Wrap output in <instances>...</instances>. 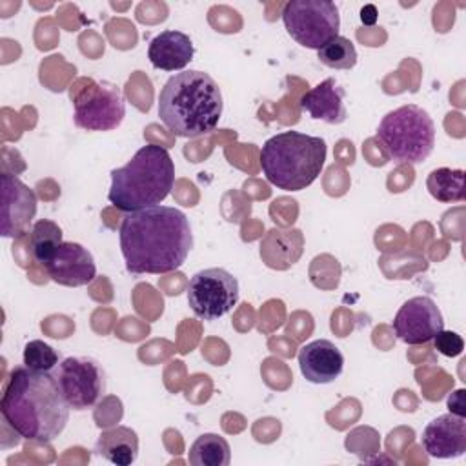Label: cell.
I'll return each mask as SVG.
<instances>
[{"instance_id": "6da1fadb", "label": "cell", "mask_w": 466, "mask_h": 466, "mask_svg": "<svg viewBox=\"0 0 466 466\" xmlns=\"http://www.w3.org/2000/svg\"><path fill=\"white\" fill-rule=\"evenodd\" d=\"M118 237L126 269L133 275L175 271L193 248L186 213L169 206L129 211L122 218Z\"/></svg>"}, {"instance_id": "7a4b0ae2", "label": "cell", "mask_w": 466, "mask_h": 466, "mask_svg": "<svg viewBox=\"0 0 466 466\" xmlns=\"http://www.w3.org/2000/svg\"><path fill=\"white\" fill-rule=\"evenodd\" d=\"M66 402L55 373L35 371L27 366L15 368L5 382L0 411L15 433L27 441L51 442L69 419Z\"/></svg>"}, {"instance_id": "3957f363", "label": "cell", "mask_w": 466, "mask_h": 466, "mask_svg": "<svg viewBox=\"0 0 466 466\" xmlns=\"http://www.w3.org/2000/svg\"><path fill=\"white\" fill-rule=\"evenodd\" d=\"M224 102L218 84L204 71H180L167 78L158 95V116L177 137L195 138L213 131Z\"/></svg>"}, {"instance_id": "277c9868", "label": "cell", "mask_w": 466, "mask_h": 466, "mask_svg": "<svg viewBox=\"0 0 466 466\" xmlns=\"http://www.w3.org/2000/svg\"><path fill=\"white\" fill-rule=\"evenodd\" d=\"M175 182V164L166 147L142 146L131 160L111 171L109 202L120 211H138L160 206Z\"/></svg>"}, {"instance_id": "5b68a950", "label": "cell", "mask_w": 466, "mask_h": 466, "mask_svg": "<svg viewBox=\"0 0 466 466\" xmlns=\"http://www.w3.org/2000/svg\"><path fill=\"white\" fill-rule=\"evenodd\" d=\"M326 142L300 131H282L268 138L260 149V167L266 180L284 191L311 186L326 162Z\"/></svg>"}, {"instance_id": "8992f818", "label": "cell", "mask_w": 466, "mask_h": 466, "mask_svg": "<svg viewBox=\"0 0 466 466\" xmlns=\"http://www.w3.org/2000/svg\"><path fill=\"white\" fill-rule=\"evenodd\" d=\"M377 137L395 162L420 164L433 151L435 124L426 109L406 104L382 116Z\"/></svg>"}, {"instance_id": "52a82bcc", "label": "cell", "mask_w": 466, "mask_h": 466, "mask_svg": "<svg viewBox=\"0 0 466 466\" xmlns=\"http://www.w3.org/2000/svg\"><path fill=\"white\" fill-rule=\"evenodd\" d=\"M288 35L308 49H320L339 36V7L329 0H291L282 9Z\"/></svg>"}, {"instance_id": "ba28073f", "label": "cell", "mask_w": 466, "mask_h": 466, "mask_svg": "<svg viewBox=\"0 0 466 466\" xmlns=\"http://www.w3.org/2000/svg\"><path fill=\"white\" fill-rule=\"evenodd\" d=\"M73 120L86 131H111L120 126L126 115V102L120 87L111 82L89 80L73 98Z\"/></svg>"}, {"instance_id": "9c48e42d", "label": "cell", "mask_w": 466, "mask_h": 466, "mask_svg": "<svg viewBox=\"0 0 466 466\" xmlns=\"http://www.w3.org/2000/svg\"><path fill=\"white\" fill-rule=\"evenodd\" d=\"M238 280L222 268L197 271L187 284V304L202 320H217L238 302Z\"/></svg>"}, {"instance_id": "30bf717a", "label": "cell", "mask_w": 466, "mask_h": 466, "mask_svg": "<svg viewBox=\"0 0 466 466\" xmlns=\"http://www.w3.org/2000/svg\"><path fill=\"white\" fill-rule=\"evenodd\" d=\"M60 391L71 410L93 408L106 393V371L91 357H67L55 368Z\"/></svg>"}, {"instance_id": "8fae6325", "label": "cell", "mask_w": 466, "mask_h": 466, "mask_svg": "<svg viewBox=\"0 0 466 466\" xmlns=\"http://www.w3.org/2000/svg\"><path fill=\"white\" fill-rule=\"evenodd\" d=\"M393 329L395 335L410 346L426 344L444 329V319L433 299L419 295L408 299L399 308L393 319Z\"/></svg>"}, {"instance_id": "7c38bea8", "label": "cell", "mask_w": 466, "mask_h": 466, "mask_svg": "<svg viewBox=\"0 0 466 466\" xmlns=\"http://www.w3.org/2000/svg\"><path fill=\"white\" fill-rule=\"evenodd\" d=\"M36 215V195L18 177L2 175V215L0 235L18 238L27 233Z\"/></svg>"}, {"instance_id": "4fadbf2b", "label": "cell", "mask_w": 466, "mask_h": 466, "mask_svg": "<svg viewBox=\"0 0 466 466\" xmlns=\"http://www.w3.org/2000/svg\"><path fill=\"white\" fill-rule=\"evenodd\" d=\"M44 268L53 282L67 288L86 286L96 277L91 251L78 242H62Z\"/></svg>"}, {"instance_id": "5bb4252c", "label": "cell", "mask_w": 466, "mask_h": 466, "mask_svg": "<svg viewBox=\"0 0 466 466\" xmlns=\"http://www.w3.org/2000/svg\"><path fill=\"white\" fill-rule=\"evenodd\" d=\"M422 446L433 459H453L466 451L464 417L444 413L430 420L422 431Z\"/></svg>"}, {"instance_id": "9a60e30c", "label": "cell", "mask_w": 466, "mask_h": 466, "mask_svg": "<svg viewBox=\"0 0 466 466\" xmlns=\"http://www.w3.org/2000/svg\"><path fill=\"white\" fill-rule=\"evenodd\" d=\"M299 366L306 380L313 384H329L344 370L342 351L328 339L308 342L299 351Z\"/></svg>"}, {"instance_id": "2e32d148", "label": "cell", "mask_w": 466, "mask_h": 466, "mask_svg": "<svg viewBox=\"0 0 466 466\" xmlns=\"http://www.w3.org/2000/svg\"><path fill=\"white\" fill-rule=\"evenodd\" d=\"M195 55L189 35L175 29H167L151 38L147 47V58L153 67L162 71L184 69Z\"/></svg>"}, {"instance_id": "e0dca14e", "label": "cell", "mask_w": 466, "mask_h": 466, "mask_svg": "<svg viewBox=\"0 0 466 466\" xmlns=\"http://www.w3.org/2000/svg\"><path fill=\"white\" fill-rule=\"evenodd\" d=\"M300 107L311 118L328 124H342L348 116L344 106V89L331 76L306 91L300 98Z\"/></svg>"}, {"instance_id": "ac0fdd59", "label": "cell", "mask_w": 466, "mask_h": 466, "mask_svg": "<svg viewBox=\"0 0 466 466\" xmlns=\"http://www.w3.org/2000/svg\"><path fill=\"white\" fill-rule=\"evenodd\" d=\"M304 249V235L300 229H269L260 242V257L273 269H288Z\"/></svg>"}, {"instance_id": "d6986e66", "label": "cell", "mask_w": 466, "mask_h": 466, "mask_svg": "<svg viewBox=\"0 0 466 466\" xmlns=\"http://www.w3.org/2000/svg\"><path fill=\"white\" fill-rule=\"evenodd\" d=\"M95 451L116 466H129L138 457V435L127 426L104 430L96 439Z\"/></svg>"}, {"instance_id": "ffe728a7", "label": "cell", "mask_w": 466, "mask_h": 466, "mask_svg": "<svg viewBox=\"0 0 466 466\" xmlns=\"http://www.w3.org/2000/svg\"><path fill=\"white\" fill-rule=\"evenodd\" d=\"M187 459L193 466H228L231 462V448L224 437L202 433L191 444Z\"/></svg>"}, {"instance_id": "44dd1931", "label": "cell", "mask_w": 466, "mask_h": 466, "mask_svg": "<svg viewBox=\"0 0 466 466\" xmlns=\"http://www.w3.org/2000/svg\"><path fill=\"white\" fill-rule=\"evenodd\" d=\"M426 187L439 202H461L464 200V171L437 167L428 175Z\"/></svg>"}, {"instance_id": "7402d4cb", "label": "cell", "mask_w": 466, "mask_h": 466, "mask_svg": "<svg viewBox=\"0 0 466 466\" xmlns=\"http://www.w3.org/2000/svg\"><path fill=\"white\" fill-rule=\"evenodd\" d=\"M62 242V229L56 222L40 218L33 224L29 233V248L35 262L46 266Z\"/></svg>"}, {"instance_id": "603a6c76", "label": "cell", "mask_w": 466, "mask_h": 466, "mask_svg": "<svg viewBox=\"0 0 466 466\" xmlns=\"http://www.w3.org/2000/svg\"><path fill=\"white\" fill-rule=\"evenodd\" d=\"M317 58L333 69H351L357 64V49L350 38L339 35L317 49Z\"/></svg>"}, {"instance_id": "cb8c5ba5", "label": "cell", "mask_w": 466, "mask_h": 466, "mask_svg": "<svg viewBox=\"0 0 466 466\" xmlns=\"http://www.w3.org/2000/svg\"><path fill=\"white\" fill-rule=\"evenodd\" d=\"M24 366L35 371H53L58 366V353L44 340H29L24 346Z\"/></svg>"}, {"instance_id": "d4e9b609", "label": "cell", "mask_w": 466, "mask_h": 466, "mask_svg": "<svg viewBox=\"0 0 466 466\" xmlns=\"http://www.w3.org/2000/svg\"><path fill=\"white\" fill-rule=\"evenodd\" d=\"M433 344H435V350L444 355V357H457L462 353L464 350V340L459 333L455 331H444L441 329L433 339Z\"/></svg>"}, {"instance_id": "484cf974", "label": "cell", "mask_w": 466, "mask_h": 466, "mask_svg": "<svg viewBox=\"0 0 466 466\" xmlns=\"http://www.w3.org/2000/svg\"><path fill=\"white\" fill-rule=\"evenodd\" d=\"M464 393H466L464 390H457V391H453V393L448 397V408H450V413L459 415V417H464V415H466Z\"/></svg>"}]
</instances>
